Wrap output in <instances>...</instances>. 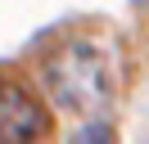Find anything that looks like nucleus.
<instances>
[{
  "instance_id": "f257e3e1",
  "label": "nucleus",
  "mask_w": 149,
  "mask_h": 144,
  "mask_svg": "<svg viewBox=\"0 0 149 144\" xmlns=\"http://www.w3.org/2000/svg\"><path fill=\"white\" fill-rule=\"evenodd\" d=\"M45 90L63 113L77 117H95L113 104V68H109V54L91 41H72L63 45L59 54H50L45 68Z\"/></svg>"
},
{
  "instance_id": "f03ea898",
  "label": "nucleus",
  "mask_w": 149,
  "mask_h": 144,
  "mask_svg": "<svg viewBox=\"0 0 149 144\" xmlns=\"http://www.w3.org/2000/svg\"><path fill=\"white\" fill-rule=\"evenodd\" d=\"M45 108L36 104V95H27L14 81H0V140L5 144H23V140H41L45 135Z\"/></svg>"
}]
</instances>
